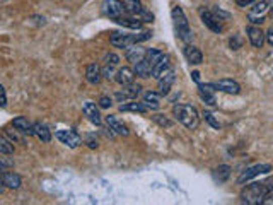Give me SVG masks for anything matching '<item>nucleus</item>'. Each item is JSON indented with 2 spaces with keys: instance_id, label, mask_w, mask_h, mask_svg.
<instances>
[{
  "instance_id": "1",
  "label": "nucleus",
  "mask_w": 273,
  "mask_h": 205,
  "mask_svg": "<svg viewBox=\"0 0 273 205\" xmlns=\"http://www.w3.org/2000/svg\"><path fill=\"white\" fill-rule=\"evenodd\" d=\"M271 193H273V176L265 181H254V183L243 188V191H241V202L249 205L265 203L266 198Z\"/></svg>"
},
{
  "instance_id": "2",
  "label": "nucleus",
  "mask_w": 273,
  "mask_h": 205,
  "mask_svg": "<svg viewBox=\"0 0 273 205\" xmlns=\"http://www.w3.org/2000/svg\"><path fill=\"white\" fill-rule=\"evenodd\" d=\"M173 115L181 125H185L188 130H195L200 125L198 111L190 105H174L173 106Z\"/></svg>"
},
{
  "instance_id": "3",
  "label": "nucleus",
  "mask_w": 273,
  "mask_h": 205,
  "mask_svg": "<svg viewBox=\"0 0 273 205\" xmlns=\"http://www.w3.org/2000/svg\"><path fill=\"white\" fill-rule=\"evenodd\" d=\"M173 22H174V29L178 33V38L183 39L185 43H190L193 39V34H191V29H190V24H188V19L183 12L181 7H174L173 9Z\"/></svg>"
},
{
  "instance_id": "4",
  "label": "nucleus",
  "mask_w": 273,
  "mask_h": 205,
  "mask_svg": "<svg viewBox=\"0 0 273 205\" xmlns=\"http://www.w3.org/2000/svg\"><path fill=\"white\" fill-rule=\"evenodd\" d=\"M152 38V33H140V34H125V33H111L110 41L116 48H130L137 43H142L145 39Z\"/></svg>"
},
{
  "instance_id": "5",
  "label": "nucleus",
  "mask_w": 273,
  "mask_h": 205,
  "mask_svg": "<svg viewBox=\"0 0 273 205\" xmlns=\"http://www.w3.org/2000/svg\"><path fill=\"white\" fill-rule=\"evenodd\" d=\"M221 14V12H219ZM217 12H213V11H208V9H205V7H201L200 9V17H201V22H203L205 26L210 29V31H213V33H222L224 31V22L221 19V16H219Z\"/></svg>"
},
{
  "instance_id": "6",
  "label": "nucleus",
  "mask_w": 273,
  "mask_h": 205,
  "mask_svg": "<svg viewBox=\"0 0 273 205\" xmlns=\"http://www.w3.org/2000/svg\"><path fill=\"white\" fill-rule=\"evenodd\" d=\"M101 12H102V16L110 17V19H113V21L125 14H128L122 0H104V2L101 4Z\"/></svg>"
},
{
  "instance_id": "7",
  "label": "nucleus",
  "mask_w": 273,
  "mask_h": 205,
  "mask_svg": "<svg viewBox=\"0 0 273 205\" xmlns=\"http://www.w3.org/2000/svg\"><path fill=\"white\" fill-rule=\"evenodd\" d=\"M268 7H270L268 0H254L251 4V11H249V16H248L249 21H251L253 24H261L266 17Z\"/></svg>"
},
{
  "instance_id": "8",
  "label": "nucleus",
  "mask_w": 273,
  "mask_h": 205,
  "mask_svg": "<svg viewBox=\"0 0 273 205\" xmlns=\"http://www.w3.org/2000/svg\"><path fill=\"white\" fill-rule=\"evenodd\" d=\"M270 171H271L270 164H254V166L244 169V171L241 173V176L237 178V183L243 185V183H246V181L253 180V178H256L259 175H266V173H270Z\"/></svg>"
},
{
  "instance_id": "9",
  "label": "nucleus",
  "mask_w": 273,
  "mask_h": 205,
  "mask_svg": "<svg viewBox=\"0 0 273 205\" xmlns=\"http://www.w3.org/2000/svg\"><path fill=\"white\" fill-rule=\"evenodd\" d=\"M55 137L64 145L70 147V149H75V147H79L80 144H82V139H80V135H79V133L72 132V130H58L55 133Z\"/></svg>"
},
{
  "instance_id": "10",
  "label": "nucleus",
  "mask_w": 273,
  "mask_h": 205,
  "mask_svg": "<svg viewBox=\"0 0 273 205\" xmlns=\"http://www.w3.org/2000/svg\"><path fill=\"white\" fill-rule=\"evenodd\" d=\"M215 91H222L227 92V94H239L241 92V86L236 81H231V79H221V81L212 84Z\"/></svg>"
},
{
  "instance_id": "11",
  "label": "nucleus",
  "mask_w": 273,
  "mask_h": 205,
  "mask_svg": "<svg viewBox=\"0 0 273 205\" xmlns=\"http://www.w3.org/2000/svg\"><path fill=\"white\" fill-rule=\"evenodd\" d=\"M198 94L201 99L205 101V105L208 106H215V89H213L212 84H198Z\"/></svg>"
},
{
  "instance_id": "12",
  "label": "nucleus",
  "mask_w": 273,
  "mask_h": 205,
  "mask_svg": "<svg viewBox=\"0 0 273 205\" xmlns=\"http://www.w3.org/2000/svg\"><path fill=\"white\" fill-rule=\"evenodd\" d=\"M174 70L173 69H169L168 72H166L162 77L157 79L159 81V94L160 96H166V94H169V91H171V87H173V84H174Z\"/></svg>"
},
{
  "instance_id": "13",
  "label": "nucleus",
  "mask_w": 273,
  "mask_h": 205,
  "mask_svg": "<svg viewBox=\"0 0 273 205\" xmlns=\"http://www.w3.org/2000/svg\"><path fill=\"white\" fill-rule=\"evenodd\" d=\"M82 111H84V115L87 117V120L91 123H94V125H99L102 123V120H101V115H99V110L96 108V105H92V102H84L82 105Z\"/></svg>"
},
{
  "instance_id": "14",
  "label": "nucleus",
  "mask_w": 273,
  "mask_h": 205,
  "mask_svg": "<svg viewBox=\"0 0 273 205\" xmlns=\"http://www.w3.org/2000/svg\"><path fill=\"white\" fill-rule=\"evenodd\" d=\"M12 127L16 128V132L26 133V135H34V125L24 117H17L16 120H12Z\"/></svg>"
},
{
  "instance_id": "15",
  "label": "nucleus",
  "mask_w": 273,
  "mask_h": 205,
  "mask_svg": "<svg viewBox=\"0 0 273 205\" xmlns=\"http://www.w3.org/2000/svg\"><path fill=\"white\" fill-rule=\"evenodd\" d=\"M127 89H123L122 92H116V99L118 101H127V99H135V97L142 92V86H135V84H128V86H125Z\"/></svg>"
},
{
  "instance_id": "16",
  "label": "nucleus",
  "mask_w": 273,
  "mask_h": 205,
  "mask_svg": "<svg viewBox=\"0 0 273 205\" xmlns=\"http://www.w3.org/2000/svg\"><path fill=\"white\" fill-rule=\"evenodd\" d=\"M248 38H249V43H251L254 48H261L263 43H265V33H263L258 26H249Z\"/></svg>"
},
{
  "instance_id": "17",
  "label": "nucleus",
  "mask_w": 273,
  "mask_h": 205,
  "mask_svg": "<svg viewBox=\"0 0 273 205\" xmlns=\"http://www.w3.org/2000/svg\"><path fill=\"white\" fill-rule=\"evenodd\" d=\"M86 79H87L89 84H92V86H97V84L101 82V79H102L101 67L97 65V64L87 65V69H86Z\"/></svg>"
},
{
  "instance_id": "18",
  "label": "nucleus",
  "mask_w": 273,
  "mask_h": 205,
  "mask_svg": "<svg viewBox=\"0 0 273 205\" xmlns=\"http://www.w3.org/2000/svg\"><path fill=\"white\" fill-rule=\"evenodd\" d=\"M135 81V72H133L132 69H128V67H122V69H118V72H116V82L122 84V86H128V84H133Z\"/></svg>"
},
{
  "instance_id": "19",
  "label": "nucleus",
  "mask_w": 273,
  "mask_h": 205,
  "mask_svg": "<svg viewBox=\"0 0 273 205\" xmlns=\"http://www.w3.org/2000/svg\"><path fill=\"white\" fill-rule=\"evenodd\" d=\"M185 57L191 65H200L201 62H203V55H201V52L196 46H193V44H186Z\"/></svg>"
},
{
  "instance_id": "20",
  "label": "nucleus",
  "mask_w": 273,
  "mask_h": 205,
  "mask_svg": "<svg viewBox=\"0 0 273 205\" xmlns=\"http://www.w3.org/2000/svg\"><path fill=\"white\" fill-rule=\"evenodd\" d=\"M106 123H108V127H110V130H113L115 133H118V135H123V137H127L128 135V128L125 127V125L120 122L118 118L113 117V115H108L106 117Z\"/></svg>"
},
{
  "instance_id": "21",
  "label": "nucleus",
  "mask_w": 273,
  "mask_h": 205,
  "mask_svg": "<svg viewBox=\"0 0 273 205\" xmlns=\"http://www.w3.org/2000/svg\"><path fill=\"white\" fill-rule=\"evenodd\" d=\"M169 69H171V62H169V57L168 55H162V59H160L157 64L154 65V69H152V77L160 79L166 72H168Z\"/></svg>"
},
{
  "instance_id": "22",
  "label": "nucleus",
  "mask_w": 273,
  "mask_h": 205,
  "mask_svg": "<svg viewBox=\"0 0 273 205\" xmlns=\"http://www.w3.org/2000/svg\"><path fill=\"white\" fill-rule=\"evenodd\" d=\"M2 181H4V186H7V188L11 190H19L22 185V180L17 173H4Z\"/></svg>"
},
{
  "instance_id": "23",
  "label": "nucleus",
  "mask_w": 273,
  "mask_h": 205,
  "mask_svg": "<svg viewBox=\"0 0 273 205\" xmlns=\"http://www.w3.org/2000/svg\"><path fill=\"white\" fill-rule=\"evenodd\" d=\"M115 22H118L120 26H125V28H130V29H140L142 28V22L138 17L132 16V14H125L118 19H115Z\"/></svg>"
},
{
  "instance_id": "24",
  "label": "nucleus",
  "mask_w": 273,
  "mask_h": 205,
  "mask_svg": "<svg viewBox=\"0 0 273 205\" xmlns=\"http://www.w3.org/2000/svg\"><path fill=\"white\" fill-rule=\"evenodd\" d=\"M142 102H144V105L147 106V110H159V106H160V94H159V92H154V91L145 92Z\"/></svg>"
},
{
  "instance_id": "25",
  "label": "nucleus",
  "mask_w": 273,
  "mask_h": 205,
  "mask_svg": "<svg viewBox=\"0 0 273 205\" xmlns=\"http://www.w3.org/2000/svg\"><path fill=\"white\" fill-rule=\"evenodd\" d=\"M34 135H36L41 142H44V144H48V142L51 140L50 128H48L46 125H43V123H34Z\"/></svg>"
},
{
  "instance_id": "26",
  "label": "nucleus",
  "mask_w": 273,
  "mask_h": 205,
  "mask_svg": "<svg viewBox=\"0 0 273 205\" xmlns=\"http://www.w3.org/2000/svg\"><path fill=\"white\" fill-rule=\"evenodd\" d=\"M145 48H140V46H130L127 48V60L128 62H133V64H137V62H140L142 59L145 57Z\"/></svg>"
},
{
  "instance_id": "27",
  "label": "nucleus",
  "mask_w": 273,
  "mask_h": 205,
  "mask_svg": "<svg viewBox=\"0 0 273 205\" xmlns=\"http://www.w3.org/2000/svg\"><path fill=\"white\" fill-rule=\"evenodd\" d=\"M135 75H138V77H142V79H145V77H150L152 75V67L149 65V62L142 59L140 62H137L135 64Z\"/></svg>"
},
{
  "instance_id": "28",
  "label": "nucleus",
  "mask_w": 273,
  "mask_h": 205,
  "mask_svg": "<svg viewBox=\"0 0 273 205\" xmlns=\"http://www.w3.org/2000/svg\"><path fill=\"white\" fill-rule=\"evenodd\" d=\"M213 176H215V180L219 181V183H226V181L229 180V176H231V168L226 166V164H222V166H219L215 169Z\"/></svg>"
},
{
  "instance_id": "29",
  "label": "nucleus",
  "mask_w": 273,
  "mask_h": 205,
  "mask_svg": "<svg viewBox=\"0 0 273 205\" xmlns=\"http://www.w3.org/2000/svg\"><path fill=\"white\" fill-rule=\"evenodd\" d=\"M120 111H137V113H145L147 106L144 102H128V105L120 106Z\"/></svg>"
},
{
  "instance_id": "30",
  "label": "nucleus",
  "mask_w": 273,
  "mask_h": 205,
  "mask_svg": "<svg viewBox=\"0 0 273 205\" xmlns=\"http://www.w3.org/2000/svg\"><path fill=\"white\" fill-rule=\"evenodd\" d=\"M0 154L4 156L14 154V147H12V144L7 139H4V137H0Z\"/></svg>"
},
{
  "instance_id": "31",
  "label": "nucleus",
  "mask_w": 273,
  "mask_h": 205,
  "mask_svg": "<svg viewBox=\"0 0 273 205\" xmlns=\"http://www.w3.org/2000/svg\"><path fill=\"white\" fill-rule=\"evenodd\" d=\"M152 120H154V122L157 123V125H160V127H166V128L171 127V125H173L171 120H169L168 117H164V115H154V117H152Z\"/></svg>"
},
{
  "instance_id": "32",
  "label": "nucleus",
  "mask_w": 273,
  "mask_h": 205,
  "mask_svg": "<svg viewBox=\"0 0 273 205\" xmlns=\"http://www.w3.org/2000/svg\"><path fill=\"white\" fill-rule=\"evenodd\" d=\"M203 117H205V120H207L210 125H212L213 128H221V122H219V120L215 118V115H213V113H210V111H205Z\"/></svg>"
},
{
  "instance_id": "33",
  "label": "nucleus",
  "mask_w": 273,
  "mask_h": 205,
  "mask_svg": "<svg viewBox=\"0 0 273 205\" xmlns=\"http://www.w3.org/2000/svg\"><path fill=\"white\" fill-rule=\"evenodd\" d=\"M118 62H120V57L118 55H115V53H110V55H106L104 57V64L106 65H118Z\"/></svg>"
},
{
  "instance_id": "34",
  "label": "nucleus",
  "mask_w": 273,
  "mask_h": 205,
  "mask_svg": "<svg viewBox=\"0 0 273 205\" xmlns=\"http://www.w3.org/2000/svg\"><path fill=\"white\" fill-rule=\"evenodd\" d=\"M7 106V94H6V87L0 84V108H6Z\"/></svg>"
},
{
  "instance_id": "35",
  "label": "nucleus",
  "mask_w": 273,
  "mask_h": 205,
  "mask_svg": "<svg viewBox=\"0 0 273 205\" xmlns=\"http://www.w3.org/2000/svg\"><path fill=\"white\" fill-rule=\"evenodd\" d=\"M111 105H113V102H111V97H108V96H102L99 99L101 108H111Z\"/></svg>"
},
{
  "instance_id": "36",
  "label": "nucleus",
  "mask_w": 273,
  "mask_h": 205,
  "mask_svg": "<svg viewBox=\"0 0 273 205\" xmlns=\"http://www.w3.org/2000/svg\"><path fill=\"white\" fill-rule=\"evenodd\" d=\"M87 145L91 147V149H97V147H99V144H97V140L94 139L92 135H89V137H87Z\"/></svg>"
},
{
  "instance_id": "37",
  "label": "nucleus",
  "mask_w": 273,
  "mask_h": 205,
  "mask_svg": "<svg viewBox=\"0 0 273 205\" xmlns=\"http://www.w3.org/2000/svg\"><path fill=\"white\" fill-rule=\"evenodd\" d=\"M253 2H254V0H236V4L239 7H248V6H251Z\"/></svg>"
},
{
  "instance_id": "38",
  "label": "nucleus",
  "mask_w": 273,
  "mask_h": 205,
  "mask_svg": "<svg viewBox=\"0 0 273 205\" xmlns=\"http://www.w3.org/2000/svg\"><path fill=\"white\" fill-rule=\"evenodd\" d=\"M265 39H266V41L270 43L271 46H273V26H271L270 29H268V33L265 34Z\"/></svg>"
},
{
  "instance_id": "39",
  "label": "nucleus",
  "mask_w": 273,
  "mask_h": 205,
  "mask_svg": "<svg viewBox=\"0 0 273 205\" xmlns=\"http://www.w3.org/2000/svg\"><path fill=\"white\" fill-rule=\"evenodd\" d=\"M191 75H193V79H195L196 82H200V74H198V72H193Z\"/></svg>"
},
{
  "instance_id": "40",
  "label": "nucleus",
  "mask_w": 273,
  "mask_h": 205,
  "mask_svg": "<svg viewBox=\"0 0 273 205\" xmlns=\"http://www.w3.org/2000/svg\"><path fill=\"white\" fill-rule=\"evenodd\" d=\"M0 191H4V181L0 180Z\"/></svg>"
},
{
  "instance_id": "41",
  "label": "nucleus",
  "mask_w": 273,
  "mask_h": 205,
  "mask_svg": "<svg viewBox=\"0 0 273 205\" xmlns=\"http://www.w3.org/2000/svg\"><path fill=\"white\" fill-rule=\"evenodd\" d=\"M2 169H4V164H2V163H0V171H2Z\"/></svg>"
}]
</instances>
